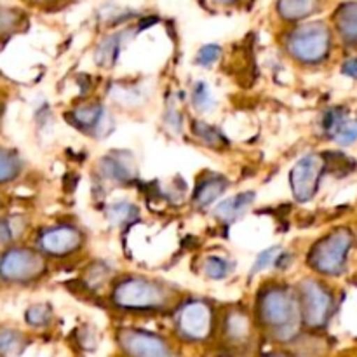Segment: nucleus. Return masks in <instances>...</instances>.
I'll list each match as a JSON object with an SVG mask.
<instances>
[{"mask_svg":"<svg viewBox=\"0 0 357 357\" xmlns=\"http://www.w3.org/2000/svg\"><path fill=\"white\" fill-rule=\"evenodd\" d=\"M114 303L128 310H157L167 305L171 300V289L162 281L128 275L122 278L114 288Z\"/></svg>","mask_w":357,"mask_h":357,"instance_id":"1","label":"nucleus"},{"mask_svg":"<svg viewBox=\"0 0 357 357\" xmlns=\"http://www.w3.org/2000/svg\"><path fill=\"white\" fill-rule=\"evenodd\" d=\"M47 265L38 250L7 246L0 253V281L6 284H30L44 278Z\"/></svg>","mask_w":357,"mask_h":357,"instance_id":"2","label":"nucleus"},{"mask_svg":"<svg viewBox=\"0 0 357 357\" xmlns=\"http://www.w3.org/2000/svg\"><path fill=\"white\" fill-rule=\"evenodd\" d=\"M260 316L279 335L291 333L298 323L296 296L284 286H268L260 293Z\"/></svg>","mask_w":357,"mask_h":357,"instance_id":"3","label":"nucleus"},{"mask_svg":"<svg viewBox=\"0 0 357 357\" xmlns=\"http://www.w3.org/2000/svg\"><path fill=\"white\" fill-rule=\"evenodd\" d=\"M352 241V234L345 229L328 234L312 248L309 265L323 275H340L347 265Z\"/></svg>","mask_w":357,"mask_h":357,"instance_id":"4","label":"nucleus"},{"mask_svg":"<svg viewBox=\"0 0 357 357\" xmlns=\"http://www.w3.org/2000/svg\"><path fill=\"white\" fill-rule=\"evenodd\" d=\"M331 47L330 28L324 23H307L295 28L288 37L289 54L300 63L314 65L328 56Z\"/></svg>","mask_w":357,"mask_h":357,"instance_id":"5","label":"nucleus"},{"mask_svg":"<svg viewBox=\"0 0 357 357\" xmlns=\"http://www.w3.org/2000/svg\"><path fill=\"white\" fill-rule=\"evenodd\" d=\"M324 169H326V160L316 153L302 157L293 166L291 173H289V183H291V190L296 201L307 202L316 195Z\"/></svg>","mask_w":357,"mask_h":357,"instance_id":"6","label":"nucleus"},{"mask_svg":"<svg viewBox=\"0 0 357 357\" xmlns=\"http://www.w3.org/2000/svg\"><path fill=\"white\" fill-rule=\"evenodd\" d=\"M84 237L77 227L73 225H54L42 230L37 237V244L40 253L49 257H70L82 250Z\"/></svg>","mask_w":357,"mask_h":357,"instance_id":"7","label":"nucleus"},{"mask_svg":"<svg viewBox=\"0 0 357 357\" xmlns=\"http://www.w3.org/2000/svg\"><path fill=\"white\" fill-rule=\"evenodd\" d=\"M211 307L202 300H192V302L183 303L178 310V330L190 340H202L208 337L211 331Z\"/></svg>","mask_w":357,"mask_h":357,"instance_id":"8","label":"nucleus"},{"mask_svg":"<svg viewBox=\"0 0 357 357\" xmlns=\"http://www.w3.org/2000/svg\"><path fill=\"white\" fill-rule=\"evenodd\" d=\"M70 121L91 138H105L114 128L112 115L101 103H86L70 112Z\"/></svg>","mask_w":357,"mask_h":357,"instance_id":"9","label":"nucleus"},{"mask_svg":"<svg viewBox=\"0 0 357 357\" xmlns=\"http://www.w3.org/2000/svg\"><path fill=\"white\" fill-rule=\"evenodd\" d=\"M302 310L309 324L317 326L324 323L331 309V295L317 281L307 279L302 282Z\"/></svg>","mask_w":357,"mask_h":357,"instance_id":"10","label":"nucleus"},{"mask_svg":"<svg viewBox=\"0 0 357 357\" xmlns=\"http://www.w3.org/2000/svg\"><path fill=\"white\" fill-rule=\"evenodd\" d=\"M98 173L101 180L110 183H128L136 176V160L129 152H110L100 160Z\"/></svg>","mask_w":357,"mask_h":357,"instance_id":"11","label":"nucleus"},{"mask_svg":"<svg viewBox=\"0 0 357 357\" xmlns=\"http://www.w3.org/2000/svg\"><path fill=\"white\" fill-rule=\"evenodd\" d=\"M323 129L338 145H352L357 139V119L344 108H330L323 117Z\"/></svg>","mask_w":357,"mask_h":357,"instance_id":"12","label":"nucleus"},{"mask_svg":"<svg viewBox=\"0 0 357 357\" xmlns=\"http://www.w3.org/2000/svg\"><path fill=\"white\" fill-rule=\"evenodd\" d=\"M122 347L136 357H171V351L160 338L142 331H124Z\"/></svg>","mask_w":357,"mask_h":357,"instance_id":"13","label":"nucleus"},{"mask_svg":"<svg viewBox=\"0 0 357 357\" xmlns=\"http://www.w3.org/2000/svg\"><path fill=\"white\" fill-rule=\"evenodd\" d=\"M255 197H257L255 192H241V194L232 195V197L225 199V201L216 206L215 216L218 218L220 223L230 225V223L237 222V220L246 215L248 209L255 202Z\"/></svg>","mask_w":357,"mask_h":357,"instance_id":"14","label":"nucleus"},{"mask_svg":"<svg viewBox=\"0 0 357 357\" xmlns=\"http://www.w3.org/2000/svg\"><path fill=\"white\" fill-rule=\"evenodd\" d=\"M129 33H131L129 30L119 31V33L108 35V37H105L98 44L96 51H94V61L98 63V66H101V68H112L114 66V63L119 59L121 51L128 44Z\"/></svg>","mask_w":357,"mask_h":357,"instance_id":"15","label":"nucleus"},{"mask_svg":"<svg viewBox=\"0 0 357 357\" xmlns=\"http://www.w3.org/2000/svg\"><path fill=\"white\" fill-rule=\"evenodd\" d=\"M229 187V181L220 174L208 173L197 183L194 192V202L199 208H209L218 197H222L223 192Z\"/></svg>","mask_w":357,"mask_h":357,"instance_id":"16","label":"nucleus"},{"mask_svg":"<svg viewBox=\"0 0 357 357\" xmlns=\"http://www.w3.org/2000/svg\"><path fill=\"white\" fill-rule=\"evenodd\" d=\"M335 23L344 40H357V3H345L335 14Z\"/></svg>","mask_w":357,"mask_h":357,"instance_id":"17","label":"nucleus"},{"mask_svg":"<svg viewBox=\"0 0 357 357\" xmlns=\"http://www.w3.org/2000/svg\"><path fill=\"white\" fill-rule=\"evenodd\" d=\"M26 230V218L21 215L0 216V246H13Z\"/></svg>","mask_w":357,"mask_h":357,"instance_id":"18","label":"nucleus"},{"mask_svg":"<svg viewBox=\"0 0 357 357\" xmlns=\"http://www.w3.org/2000/svg\"><path fill=\"white\" fill-rule=\"evenodd\" d=\"M23 171V160L17 152L9 149H0V187L13 183Z\"/></svg>","mask_w":357,"mask_h":357,"instance_id":"19","label":"nucleus"},{"mask_svg":"<svg viewBox=\"0 0 357 357\" xmlns=\"http://www.w3.org/2000/svg\"><path fill=\"white\" fill-rule=\"evenodd\" d=\"M192 131H194V135L197 136L206 146H209V149L223 150L229 146V139L225 138V135H223L216 126L208 124V122H202V121L194 122Z\"/></svg>","mask_w":357,"mask_h":357,"instance_id":"20","label":"nucleus"},{"mask_svg":"<svg viewBox=\"0 0 357 357\" xmlns=\"http://www.w3.org/2000/svg\"><path fill=\"white\" fill-rule=\"evenodd\" d=\"M319 0H279V14L284 20L298 21L316 10Z\"/></svg>","mask_w":357,"mask_h":357,"instance_id":"21","label":"nucleus"},{"mask_svg":"<svg viewBox=\"0 0 357 357\" xmlns=\"http://www.w3.org/2000/svg\"><path fill=\"white\" fill-rule=\"evenodd\" d=\"M202 271H204V275L208 279L223 281V279H227L236 271V261L227 257H222V255H211V257L204 260Z\"/></svg>","mask_w":357,"mask_h":357,"instance_id":"22","label":"nucleus"},{"mask_svg":"<svg viewBox=\"0 0 357 357\" xmlns=\"http://www.w3.org/2000/svg\"><path fill=\"white\" fill-rule=\"evenodd\" d=\"M138 218V208L129 201H117L108 204L107 220L115 227H126Z\"/></svg>","mask_w":357,"mask_h":357,"instance_id":"23","label":"nucleus"},{"mask_svg":"<svg viewBox=\"0 0 357 357\" xmlns=\"http://www.w3.org/2000/svg\"><path fill=\"white\" fill-rule=\"evenodd\" d=\"M190 103L197 114H209V112H213L216 103L208 84L202 82V80L194 82L190 89Z\"/></svg>","mask_w":357,"mask_h":357,"instance_id":"24","label":"nucleus"},{"mask_svg":"<svg viewBox=\"0 0 357 357\" xmlns=\"http://www.w3.org/2000/svg\"><path fill=\"white\" fill-rule=\"evenodd\" d=\"M281 253H282L281 246H271L267 248V250L261 251V253L257 257V260H255L253 267H251V278L261 274V272H265L267 268L275 267V261H278L279 255Z\"/></svg>","mask_w":357,"mask_h":357,"instance_id":"25","label":"nucleus"},{"mask_svg":"<svg viewBox=\"0 0 357 357\" xmlns=\"http://www.w3.org/2000/svg\"><path fill=\"white\" fill-rule=\"evenodd\" d=\"M227 331L232 338L241 340V338L246 337L250 333V321L239 310H234L229 314V319H227Z\"/></svg>","mask_w":357,"mask_h":357,"instance_id":"26","label":"nucleus"},{"mask_svg":"<svg viewBox=\"0 0 357 357\" xmlns=\"http://www.w3.org/2000/svg\"><path fill=\"white\" fill-rule=\"evenodd\" d=\"M162 124L166 126L167 131H171L173 135H181L183 131V115H181L180 108L169 101L166 107V112L162 115Z\"/></svg>","mask_w":357,"mask_h":357,"instance_id":"27","label":"nucleus"},{"mask_svg":"<svg viewBox=\"0 0 357 357\" xmlns=\"http://www.w3.org/2000/svg\"><path fill=\"white\" fill-rule=\"evenodd\" d=\"M21 344H23V337L17 331H0V356H10L20 352Z\"/></svg>","mask_w":357,"mask_h":357,"instance_id":"28","label":"nucleus"},{"mask_svg":"<svg viewBox=\"0 0 357 357\" xmlns=\"http://www.w3.org/2000/svg\"><path fill=\"white\" fill-rule=\"evenodd\" d=\"M21 21V14L16 9H0V40L13 33Z\"/></svg>","mask_w":357,"mask_h":357,"instance_id":"29","label":"nucleus"},{"mask_svg":"<svg viewBox=\"0 0 357 357\" xmlns=\"http://www.w3.org/2000/svg\"><path fill=\"white\" fill-rule=\"evenodd\" d=\"M220 56H222V47L215 44H208L199 49L197 56H195V63L202 66V68H211L218 61Z\"/></svg>","mask_w":357,"mask_h":357,"instance_id":"30","label":"nucleus"},{"mask_svg":"<svg viewBox=\"0 0 357 357\" xmlns=\"http://www.w3.org/2000/svg\"><path fill=\"white\" fill-rule=\"evenodd\" d=\"M51 317V307L49 305H33L28 309L26 319L33 326H44Z\"/></svg>","mask_w":357,"mask_h":357,"instance_id":"31","label":"nucleus"},{"mask_svg":"<svg viewBox=\"0 0 357 357\" xmlns=\"http://www.w3.org/2000/svg\"><path fill=\"white\" fill-rule=\"evenodd\" d=\"M110 274V268L103 264H93L89 271L86 272V281L89 282V286H98L101 282H105Z\"/></svg>","mask_w":357,"mask_h":357,"instance_id":"32","label":"nucleus"},{"mask_svg":"<svg viewBox=\"0 0 357 357\" xmlns=\"http://www.w3.org/2000/svg\"><path fill=\"white\" fill-rule=\"evenodd\" d=\"M344 73L345 75L357 79V58H352V59H349V61L344 63Z\"/></svg>","mask_w":357,"mask_h":357,"instance_id":"33","label":"nucleus"},{"mask_svg":"<svg viewBox=\"0 0 357 357\" xmlns=\"http://www.w3.org/2000/svg\"><path fill=\"white\" fill-rule=\"evenodd\" d=\"M216 2H218V3H225V6H227V3H234V2H236V0H216Z\"/></svg>","mask_w":357,"mask_h":357,"instance_id":"34","label":"nucleus"},{"mask_svg":"<svg viewBox=\"0 0 357 357\" xmlns=\"http://www.w3.org/2000/svg\"><path fill=\"white\" fill-rule=\"evenodd\" d=\"M2 208H3V201H2V197H0V211H2Z\"/></svg>","mask_w":357,"mask_h":357,"instance_id":"35","label":"nucleus"}]
</instances>
